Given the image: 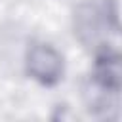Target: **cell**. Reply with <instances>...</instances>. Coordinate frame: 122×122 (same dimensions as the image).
Listing matches in <instances>:
<instances>
[{"label": "cell", "instance_id": "cell-1", "mask_svg": "<svg viewBox=\"0 0 122 122\" xmlns=\"http://www.w3.org/2000/svg\"><path fill=\"white\" fill-rule=\"evenodd\" d=\"M74 15L76 32L86 44H95L107 36L111 25L116 27V10L109 0H88L78 8Z\"/></svg>", "mask_w": 122, "mask_h": 122}, {"label": "cell", "instance_id": "cell-2", "mask_svg": "<svg viewBox=\"0 0 122 122\" xmlns=\"http://www.w3.org/2000/svg\"><path fill=\"white\" fill-rule=\"evenodd\" d=\"M25 63L27 72L42 86H55L63 76V57L50 44H32Z\"/></svg>", "mask_w": 122, "mask_h": 122}, {"label": "cell", "instance_id": "cell-3", "mask_svg": "<svg viewBox=\"0 0 122 122\" xmlns=\"http://www.w3.org/2000/svg\"><path fill=\"white\" fill-rule=\"evenodd\" d=\"M120 55L111 50H103L97 59H95V69H93V80L97 88L105 93L118 95L120 92Z\"/></svg>", "mask_w": 122, "mask_h": 122}]
</instances>
